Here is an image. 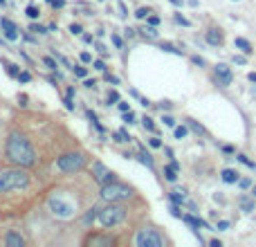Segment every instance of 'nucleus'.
Segmentation results:
<instances>
[{"instance_id": "11", "label": "nucleus", "mask_w": 256, "mask_h": 247, "mask_svg": "<svg viewBox=\"0 0 256 247\" xmlns=\"http://www.w3.org/2000/svg\"><path fill=\"white\" fill-rule=\"evenodd\" d=\"M0 27H2V32H5L7 41H16V38H18V27L14 25V23H11L9 18H2V23H0Z\"/></svg>"}, {"instance_id": "42", "label": "nucleus", "mask_w": 256, "mask_h": 247, "mask_svg": "<svg viewBox=\"0 0 256 247\" xmlns=\"http://www.w3.org/2000/svg\"><path fill=\"white\" fill-rule=\"evenodd\" d=\"M119 110H122V112H126V110H130V106H128L126 101H119Z\"/></svg>"}, {"instance_id": "46", "label": "nucleus", "mask_w": 256, "mask_h": 247, "mask_svg": "<svg viewBox=\"0 0 256 247\" xmlns=\"http://www.w3.org/2000/svg\"><path fill=\"white\" fill-rule=\"evenodd\" d=\"M157 23H160V18L157 16H149V25H157Z\"/></svg>"}, {"instance_id": "33", "label": "nucleus", "mask_w": 256, "mask_h": 247, "mask_svg": "<svg viewBox=\"0 0 256 247\" xmlns=\"http://www.w3.org/2000/svg\"><path fill=\"white\" fill-rule=\"evenodd\" d=\"M149 14H151V11H149V9H144V7L135 11V16H137V18H149Z\"/></svg>"}, {"instance_id": "13", "label": "nucleus", "mask_w": 256, "mask_h": 247, "mask_svg": "<svg viewBox=\"0 0 256 247\" xmlns=\"http://www.w3.org/2000/svg\"><path fill=\"white\" fill-rule=\"evenodd\" d=\"M207 43H211V45H223V32H218V29H209Z\"/></svg>"}, {"instance_id": "6", "label": "nucleus", "mask_w": 256, "mask_h": 247, "mask_svg": "<svg viewBox=\"0 0 256 247\" xmlns=\"http://www.w3.org/2000/svg\"><path fill=\"white\" fill-rule=\"evenodd\" d=\"M135 243H137V247H162L164 238L155 229H139L137 236H135Z\"/></svg>"}, {"instance_id": "52", "label": "nucleus", "mask_w": 256, "mask_h": 247, "mask_svg": "<svg viewBox=\"0 0 256 247\" xmlns=\"http://www.w3.org/2000/svg\"><path fill=\"white\" fill-rule=\"evenodd\" d=\"M247 79H250L252 83H256V72H250V74H247Z\"/></svg>"}, {"instance_id": "3", "label": "nucleus", "mask_w": 256, "mask_h": 247, "mask_svg": "<svg viewBox=\"0 0 256 247\" xmlns=\"http://www.w3.org/2000/svg\"><path fill=\"white\" fill-rule=\"evenodd\" d=\"M130 195H133V189H130L128 184L117 182V180L102 184V198L106 200V202H119V200H128Z\"/></svg>"}, {"instance_id": "40", "label": "nucleus", "mask_w": 256, "mask_h": 247, "mask_svg": "<svg viewBox=\"0 0 256 247\" xmlns=\"http://www.w3.org/2000/svg\"><path fill=\"white\" fill-rule=\"evenodd\" d=\"M238 184H240V187H243V189H247V187H250V184H252V180H250V178H245V180H238Z\"/></svg>"}, {"instance_id": "5", "label": "nucleus", "mask_w": 256, "mask_h": 247, "mask_svg": "<svg viewBox=\"0 0 256 247\" xmlns=\"http://www.w3.org/2000/svg\"><path fill=\"white\" fill-rule=\"evenodd\" d=\"M56 166H59L61 171H65V173L81 171V168L85 166V155H83V153H65V155H61V158H59Z\"/></svg>"}, {"instance_id": "17", "label": "nucleus", "mask_w": 256, "mask_h": 247, "mask_svg": "<svg viewBox=\"0 0 256 247\" xmlns=\"http://www.w3.org/2000/svg\"><path fill=\"white\" fill-rule=\"evenodd\" d=\"M139 32H142V36H144V38H157V29H155V25L142 27V29H139Z\"/></svg>"}, {"instance_id": "19", "label": "nucleus", "mask_w": 256, "mask_h": 247, "mask_svg": "<svg viewBox=\"0 0 256 247\" xmlns=\"http://www.w3.org/2000/svg\"><path fill=\"white\" fill-rule=\"evenodd\" d=\"M234 43H236V48H240V50H243V52H245V54H252V45L245 41V38H236Z\"/></svg>"}, {"instance_id": "48", "label": "nucleus", "mask_w": 256, "mask_h": 247, "mask_svg": "<svg viewBox=\"0 0 256 247\" xmlns=\"http://www.w3.org/2000/svg\"><path fill=\"white\" fill-rule=\"evenodd\" d=\"M227 227H230V222H227V220H220L218 222V229H227Z\"/></svg>"}, {"instance_id": "37", "label": "nucleus", "mask_w": 256, "mask_h": 247, "mask_svg": "<svg viewBox=\"0 0 256 247\" xmlns=\"http://www.w3.org/2000/svg\"><path fill=\"white\" fill-rule=\"evenodd\" d=\"M149 144H151V146H153V148H160V146H162V142H160V139H157V137H151V139H149Z\"/></svg>"}, {"instance_id": "49", "label": "nucleus", "mask_w": 256, "mask_h": 247, "mask_svg": "<svg viewBox=\"0 0 256 247\" xmlns=\"http://www.w3.org/2000/svg\"><path fill=\"white\" fill-rule=\"evenodd\" d=\"M124 32H126V36H128V38H130V36H135V29H130V27H126Z\"/></svg>"}, {"instance_id": "36", "label": "nucleus", "mask_w": 256, "mask_h": 247, "mask_svg": "<svg viewBox=\"0 0 256 247\" xmlns=\"http://www.w3.org/2000/svg\"><path fill=\"white\" fill-rule=\"evenodd\" d=\"M81 61H83V63H90V61H92V54H90V52H81Z\"/></svg>"}, {"instance_id": "55", "label": "nucleus", "mask_w": 256, "mask_h": 247, "mask_svg": "<svg viewBox=\"0 0 256 247\" xmlns=\"http://www.w3.org/2000/svg\"><path fill=\"white\" fill-rule=\"evenodd\" d=\"M5 2H7V0H0V5H5Z\"/></svg>"}, {"instance_id": "24", "label": "nucleus", "mask_w": 256, "mask_h": 247, "mask_svg": "<svg viewBox=\"0 0 256 247\" xmlns=\"http://www.w3.org/2000/svg\"><path fill=\"white\" fill-rule=\"evenodd\" d=\"M25 14H27V16H29V18H38V14H41V11H38L34 5H29V7H27V11H25Z\"/></svg>"}, {"instance_id": "35", "label": "nucleus", "mask_w": 256, "mask_h": 247, "mask_svg": "<svg viewBox=\"0 0 256 247\" xmlns=\"http://www.w3.org/2000/svg\"><path fill=\"white\" fill-rule=\"evenodd\" d=\"M29 79H32V74H29V72H21V74H18V81H23V83H27Z\"/></svg>"}, {"instance_id": "22", "label": "nucleus", "mask_w": 256, "mask_h": 247, "mask_svg": "<svg viewBox=\"0 0 256 247\" xmlns=\"http://www.w3.org/2000/svg\"><path fill=\"white\" fill-rule=\"evenodd\" d=\"M95 218H97V209H90L88 214L83 216V222H85V225H90V222L95 220Z\"/></svg>"}, {"instance_id": "31", "label": "nucleus", "mask_w": 256, "mask_h": 247, "mask_svg": "<svg viewBox=\"0 0 256 247\" xmlns=\"http://www.w3.org/2000/svg\"><path fill=\"white\" fill-rule=\"evenodd\" d=\"M43 63L48 65V68H52V70H56V61H54V58H52V56H45V58H43Z\"/></svg>"}, {"instance_id": "14", "label": "nucleus", "mask_w": 256, "mask_h": 247, "mask_svg": "<svg viewBox=\"0 0 256 247\" xmlns=\"http://www.w3.org/2000/svg\"><path fill=\"white\" fill-rule=\"evenodd\" d=\"M238 173H236V171H234V168H225V171H223V182H227V184H236V182H238Z\"/></svg>"}, {"instance_id": "56", "label": "nucleus", "mask_w": 256, "mask_h": 247, "mask_svg": "<svg viewBox=\"0 0 256 247\" xmlns=\"http://www.w3.org/2000/svg\"><path fill=\"white\" fill-rule=\"evenodd\" d=\"M102 2H103V0H102Z\"/></svg>"}, {"instance_id": "41", "label": "nucleus", "mask_w": 256, "mask_h": 247, "mask_svg": "<svg viewBox=\"0 0 256 247\" xmlns=\"http://www.w3.org/2000/svg\"><path fill=\"white\" fill-rule=\"evenodd\" d=\"M95 68L102 70V72H106V63H103V61H95Z\"/></svg>"}, {"instance_id": "10", "label": "nucleus", "mask_w": 256, "mask_h": 247, "mask_svg": "<svg viewBox=\"0 0 256 247\" xmlns=\"http://www.w3.org/2000/svg\"><path fill=\"white\" fill-rule=\"evenodd\" d=\"M112 243H115V238L102 236V234H95V236L85 238V245H92V247H110Z\"/></svg>"}, {"instance_id": "34", "label": "nucleus", "mask_w": 256, "mask_h": 247, "mask_svg": "<svg viewBox=\"0 0 256 247\" xmlns=\"http://www.w3.org/2000/svg\"><path fill=\"white\" fill-rule=\"evenodd\" d=\"M162 121H164V126H169V128L176 126V119H173V117H169V115H164V119H162Z\"/></svg>"}, {"instance_id": "25", "label": "nucleus", "mask_w": 256, "mask_h": 247, "mask_svg": "<svg viewBox=\"0 0 256 247\" xmlns=\"http://www.w3.org/2000/svg\"><path fill=\"white\" fill-rule=\"evenodd\" d=\"M124 121H126V124H135V112L126 110V112H124Z\"/></svg>"}, {"instance_id": "4", "label": "nucleus", "mask_w": 256, "mask_h": 247, "mask_svg": "<svg viewBox=\"0 0 256 247\" xmlns=\"http://www.w3.org/2000/svg\"><path fill=\"white\" fill-rule=\"evenodd\" d=\"M124 216H126V209H124L122 205H117V202H110L108 207L97 211V218H99V222H102L103 227L119 225V222L124 220Z\"/></svg>"}, {"instance_id": "15", "label": "nucleus", "mask_w": 256, "mask_h": 247, "mask_svg": "<svg viewBox=\"0 0 256 247\" xmlns=\"http://www.w3.org/2000/svg\"><path fill=\"white\" fill-rule=\"evenodd\" d=\"M238 207L243 211H247V214H250V211H254V200L247 198V195H240V198H238Z\"/></svg>"}, {"instance_id": "51", "label": "nucleus", "mask_w": 256, "mask_h": 247, "mask_svg": "<svg viewBox=\"0 0 256 247\" xmlns=\"http://www.w3.org/2000/svg\"><path fill=\"white\" fill-rule=\"evenodd\" d=\"M234 61H236L238 65H243V63H245V56H234Z\"/></svg>"}, {"instance_id": "20", "label": "nucleus", "mask_w": 256, "mask_h": 247, "mask_svg": "<svg viewBox=\"0 0 256 247\" xmlns=\"http://www.w3.org/2000/svg\"><path fill=\"white\" fill-rule=\"evenodd\" d=\"M112 137H115V142H130V139H133V137L128 135V133L124 131V128H122V131H117V133H115V135H112Z\"/></svg>"}, {"instance_id": "26", "label": "nucleus", "mask_w": 256, "mask_h": 247, "mask_svg": "<svg viewBox=\"0 0 256 247\" xmlns=\"http://www.w3.org/2000/svg\"><path fill=\"white\" fill-rule=\"evenodd\" d=\"M142 124H144L146 131H155V124H153V119H151V117H144V119H142Z\"/></svg>"}, {"instance_id": "44", "label": "nucleus", "mask_w": 256, "mask_h": 247, "mask_svg": "<svg viewBox=\"0 0 256 247\" xmlns=\"http://www.w3.org/2000/svg\"><path fill=\"white\" fill-rule=\"evenodd\" d=\"M97 52H99V54H108V50H106V48H103L102 43H97Z\"/></svg>"}, {"instance_id": "30", "label": "nucleus", "mask_w": 256, "mask_h": 247, "mask_svg": "<svg viewBox=\"0 0 256 247\" xmlns=\"http://www.w3.org/2000/svg\"><path fill=\"white\" fill-rule=\"evenodd\" d=\"M29 29H32V32H36V34H48V29H45L43 25H38V23H34V25L29 27Z\"/></svg>"}, {"instance_id": "2", "label": "nucleus", "mask_w": 256, "mask_h": 247, "mask_svg": "<svg viewBox=\"0 0 256 247\" xmlns=\"http://www.w3.org/2000/svg\"><path fill=\"white\" fill-rule=\"evenodd\" d=\"M27 184H29V175L25 171H21V168H11V171H2L0 173V193L23 189Z\"/></svg>"}, {"instance_id": "45", "label": "nucleus", "mask_w": 256, "mask_h": 247, "mask_svg": "<svg viewBox=\"0 0 256 247\" xmlns=\"http://www.w3.org/2000/svg\"><path fill=\"white\" fill-rule=\"evenodd\" d=\"M106 81H110V83H117L119 79H117V77H112V74H108V72H106Z\"/></svg>"}, {"instance_id": "8", "label": "nucleus", "mask_w": 256, "mask_h": 247, "mask_svg": "<svg viewBox=\"0 0 256 247\" xmlns=\"http://www.w3.org/2000/svg\"><path fill=\"white\" fill-rule=\"evenodd\" d=\"M213 72H216V79H218V85H223V88L231 85V81H234V72H231L230 65L218 63L216 68H213Z\"/></svg>"}, {"instance_id": "43", "label": "nucleus", "mask_w": 256, "mask_h": 247, "mask_svg": "<svg viewBox=\"0 0 256 247\" xmlns=\"http://www.w3.org/2000/svg\"><path fill=\"white\" fill-rule=\"evenodd\" d=\"M191 131H193V133H198V135H203V128L198 126V124H193V121H191Z\"/></svg>"}, {"instance_id": "38", "label": "nucleus", "mask_w": 256, "mask_h": 247, "mask_svg": "<svg viewBox=\"0 0 256 247\" xmlns=\"http://www.w3.org/2000/svg\"><path fill=\"white\" fill-rule=\"evenodd\" d=\"M48 2H50L52 7H63V5H65V0H48Z\"/></svg>"}, {"instance_id": "16", "label": "nucleus", "mask_w": 256, "mask_h": 247, "mask_svg": "<svg viewBox=\"0 0 256 247\" xmlns=\"http://www.w3.org/2000/svg\"><path fill=\"white\" fill-rule=\"evenodd\" d=\"M169 200L173 205H182V202H184V189H173L169 193Z\"/></svg>"}, {"instance_id": "50", "label": "nucleus", "mask_w": 256, "mask_h": 247, "mask_svg": "<svg viewBox=\"0 0 256 247\" xmlns=\"http://www.w3.org/2000/svg\"><path fill=\"white\" fill-rule=\"evenodd\" d=\"M112 43H115L117 48H122V38H119V36H112Z\"/></svg>"}, {"instance_id": "18", "label": "nucleus", "mask_w": 256, "mask_h": 247, "mask_svg": "<svg viewBox=\"0 0 256 247\" xmlns=\"http://www.w3.org/2000/svg\"><path fill=\"white\" fill-rule=\"evenodd\" d=\"M164 178L169 180V182H176V180H178V168H173V166L169 164V166L164 168Z\"/></svg>"}, {"instance_id": "29", "label": "nucleus", "mask_w": 256, "mask_h": 247, "mask_svg": "<svg viewBox=\"0 0 256 247\" xmlns=\"http://www.w3.org/2000/svg\"><path fill=\"white\" fill-rule=\"evenodd\" d=\"M162 50H164V52H173V54H182L180 50H176L171 43H162Z\"/></svg>"}, {"instance_id": "21", "label": "nucleus", "mask_w": 256, "mask_h": 247, "mask_svg": "<svg viewBox=\"0 0 256 247\" xmlns=\"http://www.w3.org/2000/svg\"><path fill=\"white\" fill-rule=\"evenodd\" d=\"M5 63V68H7V74L9 77H16L18 79V74H21V70H18V65H14V63H7V61H2Z\"/></svg>"}, {"instance_id": "39", "label": "nucleus", "mask_w": 256, "mask_h": 247, "mask_svg": "<svg viewBox=\"0 0 256 247\" xmlns=\"http://www.w3.org/2000/svg\"><path fill=\"white\" fill-rule=\"evenodd\" d=\"M70 32H72V34H81V25H75V23H72V25H70Z\"/></svg>"}, {"instance_id": "28", "label": "nucleus", "mask_w": 256, "mask_h": 247, "mask_svg": "<svg viewBox=\"0 0 256 247\" xmlns=\"http://www.w3.org/2000/svg\"><path fill=\"white\" fill-rule=\"evenodd\" d=\"M72 70H75V74H77V77H81V79H85V74H88V70L81 68V65H75Z\"/></svg>"}, {"instance_id": "23", "label": "nucleus", "mask_w": 256, "mask_h": 247, "mask_svg": "<svg viewBox=\"0 0 256 247\" xmlns=\"http://www.w3.org/2000/svg\"><path fill=\"white\" fill-rule=\"evenodd\" d=\"M238 162H243V164H245V166H250V168H256V164L252 162V160L247 158V155H238Z\"/></svg>"}, {"instance_id": "12", "label": "nucleus", "mask_w": 256, "mask_h": 247, "mask_svg": "<svg viewBox=\"0 0 256 247\" xmlns=\"http://www.w3.org/2000/svg\"><path fill=\"white\" fill-rule=\"evenodd\" d=\"M5 243L9 247H23V245H25L23 236H21V234H16V231H9V234H7V238H5Z\"/></svg>"}, {"instance_id": "1", "label": "nucleus", "mask_w": 256, "mask_h": 247, "mask_svg": "<svg viewBox=\"0 0 256 247\" xmlns=\"http://www.w3.org/2000/svg\"><path fill=\"white\" fill-rule=\"evenodd\" d=\"M7 160L16 166H32L36 162V153L23 133H11L7 139Z\"/></svg>"}, {"instance_id": "9", "label": "nucleus", "mask_w": 256, "mask_h": 247, "mask_svg": "<svg viewBox=\"0 0 256 247\" xmlns=\"http://www.w3.org/2000/svg\"><path fill=\"white\" fill-rule=\"evenodd\" d=\"M92 173H95V180L99 184H106V182H112V180H117L115 178V173H112L110 168H106L102 162H95L92 164Z\"/></svg>"}, {"instance_id": "54", "label": "nucleus", "mask_w": 256, "mask_h": 247, "mask_svg": "<svg viewBox=\"0 0 256 247\" xmlns=\"http://www.w3.org/2000/svg\"><path fill=\"white\" fill-rule=\"evenodd\" d=\"M252 195H254V198H256V187H254V189H252Z\"/></svg>"}, {"instance_id": "47", "label": "nucleus", "mask_w": 256, "mask_h": 247, "mask_svg": "<svg viewBox=\"0 0 256 247\" xmlns=\"http://www.w3.org/2000/svg\"><path fill=\"white\" fill-rule=\"evenodd\" d=\"M176 21H178V23H182V25H189V21H187V18H182L180 14H178V16H176Z\"/></svg>"}, {"instance_id": "32", "label": "nucleus", "mask_w": 256, "mask_h": 247, "mask_svg": "<svg viewBox=\"0 0 256 247\" xmlns=\"http://www.w3.org/2000/svg\"><path fill=\"white\" fill-rule=\"evenodd\" d=\"M117 101H119V95L115 92V90H112V92H108V104H117Z\"/></svg>"}, {"instance_id": "7", "label": "nucleus", "mask_w": 256, "mask_h": 247, "mask_svg": "<svg viewBox=\"0 0 256 247\" xmlns=\"http://www.w3.org/2000/svg\"><path fill=\"white\" fill-rule=\"evenodd\" d=\"M48 207L52 214L61 216V218H70L72 216V205H68V202H63L61 198H56V195H52V198L48 200Z\"/></svg>"}, {"instance_id": "27", "label": "nucleus", "mask_w": 256, "mask_h": 247, "mask_svg": "<svg viewBox=\"0 0 256 247\" xmlns=\"http://www.w3.org/2000/svg\"><path fill=\"white\" fill-rule=\"evenodd\" d=\"M173 135H176L178 139H182V137H187V128H184V126H178L176 131H173Z\"/></svg>"}, {"instance_id": "53", "label": "nucleus", "mask_w": 256, "mask_h": 247, "mask_svg": "<svg viewBox=\"0 0 256 247\" xmlns=\"http://www.w3.org/2000/svg\"><path fill=\"white\" fill-rule=\"evenodd\" d=\"M169 2H173V5H182V0H169Z\"/></svg>"}]
</instances>
